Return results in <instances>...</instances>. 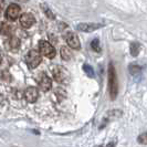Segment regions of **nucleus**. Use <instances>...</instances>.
Instances as JSON below:
<instances>
[{"mask_svg": "<svg viewBox=\"0 0 147 147\" xmlns=\"http://www.w3.org/2000/svg\"><path fill=\"white\" fill-rule=\"evenodd\" d=\"M109 93L112 101H114L118 94V81L115 67L113 63L110 62L109 64Z\"/></svg>", "mask_w": 147, "mask_h": 147, "instance_id": "1", "label": "nucleus"}, {"mask_svg": "<svg viewBox=\"0 0 147 147\" xmlns=\"http://www.w3.org/2000/svg\"><path fill=\"white\" fill-rule=\"evenodd\" d=\"M26 63L30 69H36L41 63V53L37 50H30L26 55Z\"/></svg>", "mask_w": 147, "mask_h": 147, "instance_id": "2", "label": "nucleus"}, {"mask_svg": "<svg viewBox=\"0 0 147 147\" xmlns=\"http://www.w3.org/2000/svg\"><path fill=\"white\" fill-rule=\"evenodd\" d=\"M39 50L40 53L48 58V59H53L55 57V49L51 43H49L48 41H40L39 42Z\"/></svg>", "mask_w": 147, "mask_h": 147, "instance_id": "3", "label": "nucleus"}, {"mask_svg": "<svg viewBox=\"0 0 147 147\" xmlns=\"http://www.w3.org/2000/svg\"><path fill=\"white\" fill-rule=\"evenodd\" d=\"M52 75H53V79L58 83H66L69 80V74L66 72V70L59 65L54 66L52 69Z\"/></svg>", "mask_w": 147, "mask_h": 147, "instance_id": "4", "label": "nucleus"}, {"mask_svg": "<svg viewBox=\"0 0 147 147\" xmlns=\"http://www.w3.org/2000/svg\"><path fill=\"white\" fill-rule=\"evenodd\" d=\"M20 12H21V9L20 7L17 5V3H11L9 5L6 10V18L11 20V21H16L18 18H20Z\"/></svg>", "mask_w": 147, "mask_h": 147, "instance_id": "5", "label": "nucleus"}, {"mask_svg": "<svg viewBox=\"0 0 147 147\" xmlns=\"http://www.w3.org/2000/svg\"><path fill=\"white\" fill-rule=\"evenodd\" d=\"M38 84L39 88H41L43 92H48L52 86V80L45 73H40L38 78Z\"/></svg>", "mask_w": 147, "mask_h": 147, "instance_id": "6", "label": "nucleus"}, {"mask_svg": "<svg viewBox=\"0 0 147 147\" xmlns=\"http://www.w3.org/2000/svg\"><path fill=\"white\" fill-rule=\"evenodd\" d=\"M65 41H66V43H67V45H69L70 48L74 49V50H78V49L81 48L80 40H79L78 36H76L75 33H73V32H69V33L66 34Z\"/></svg>", "mask_w": 147, "mask_h": 147, "instance_id": "7", "label": "nucleus"}, {"mask_svg": "<svg viewBox=\"0 0 147 147\" xmlns=\"http://www.w3.org/2000/svg\"><path fill=\"white\" fill-rule=\"evenodd\" d=\"M38 97H39V92L38 88L34 86H29L26 88L24 91V98L29 102V103H34L37 102Z\"/></svg>", "mask_w": 147, "mask_h": 147, "instance_id": "8", "label": "nucleus"}, {"mask_svg": "<svg viewBox=\"0 0 147 147\" xmlns=\"http://www.w3.org/2000/svg\"><path fill=\"white\" fill-rule=\"evenodd\" d=\"M19 20H20V24H21L23 28H26V29L32 27L33 23L36 22L34 17L31 15V13H23V15H21V17L19 18Z\"/></svg>", "mask_w": 147, "mask_h": 147, "instance_id": "9", "label": "nucleus"}, {"mask_svg": "<svg viewBox=\"0 0 147 147\" xmlns=\"http://www.w3.org/2000/svg\"><path fill=\"white\" fill-rule=\"evenodd\" d=\"M6 43H7V48L11 51H17L20 48V40H19V38L15 37V36H10Z\"/></svg>", "mask_w": 147, "mask_h": 147, "instance_id": "10", "label": "nucleus"}, {"mask_svg": "<svg viewBox=\"0 0 147 147\" xmlns=\"http://www.w3.org/2000/svg\"><path fill=\"white\" fill-rule=\"evenodd\" d=\"M101 27H102V24H98V23H80L78 26V29L83 32H92Z\"/></svg>", "mask_w": 147, "mask_h": 147, "instance_id": "11", "label": "nucleus"}, {"mask_svg": "<svg viewBox=\"0 0 147 147\" xmlns=\"http://www.w3.org/2000/svg\"><path fill=\"white\" fill-rule=\"evenodd\" d=\"M60 54H61V58L64 61H69L72 58V53H71L70 49L67 47H62L61 50H60Z\"/></svg>", "mask_w": 147, "mask_h": 147, "instance_id": "12", "label": "nucleus"}, {"mask_svg": "<svg viewBox=\"0 0 147 147\" xmlns=\"http://www.w3.org/2000/svg\"><path fill=\"white\" fill-rule=\"evenodd\" d=\"M11 31H12V27L10 24H7L5 22H2V27H1V33L3 36H11Z\"/></svg>", "mask_w": 147, "mask_h": 147, "instance_id": "13", "label": "nucleus"}, {"mask_svg": "<svg viewBox=\"0 0 147 147\" xmlns=\"http://www.w3.org/2000/svg\"><path fill=\"white\" fill-rule=\"evenodd\" d=\"M140 45L137 42H133L131 44V54H132L133 57H137L138 53H140Z\"/></svg>", "mask_w": 147, "mask_h": 147, "instance_id": "14", "label": "nucleus"}, {"mask_svg": "<svg viewBox=\"0 0 147 147\" xmlns=\"http://www.w3.org/2000/svg\"><path fill=\"white\" fill-rule=\"evenodd\" d=\"M129 72H131L132 75L136 76V75L140 74L142 69H140V66H138L137 64H131V65H129Z\"/></svg>", "mask_w": 147, "mask_h": 147, "instance_id": "15", "label": "nucleus"}, {"mask_svg": "<svg viewBox=\"0 0 147 147\" xmlns=\"http://www.w3.org/2000/svg\"><path fill=\"white\" fill-rule=\"evenodd\" d=\"M91 48L93 49V51L101 52V45H100V41H98V39H94V40L91 42Z\"/></svg>", "mask_w": 147, "mask_h": 147, "instance_id": "16", "label": "nucleus"}, {"mask_svg": "<svg viewBox=\"0 0 147 147\" xmlns=\"http://www.w3.org/2000/svg\"><path fill=\"white\" fill-rule=\"evenodd\" d=\"M83 70H84V72L88 74V76H91V78L94 76V70H93V67L90 64H84L83 65Z\"/></svg>", "mask_w": 147, "mask_h": 147, "instance_id": "17", "label": "nucleus"}, {"mask_svg": "<svg viewBox=\"0 0 147 147\" xmlns=\"http://www.w3.org/2000/svg\"><path fill=\"white\" fill-rule=\"evenodd\" d=\"M137 142L142 145H147V132L140 134V136L137 137Z\"/></svg>", "mask_w": 147, "mask_h": 147, "instance_id": "18", "label": "nucleus"}, {"mask_svg": "<svg viewBox=\"0 0 147 147\" xmlns=\"http://www.w3.org/2000/svg\"><path fill=\"white\" fill-rule=\"evenodd\" d=\"M41 7H42V10L45 12V15L48 16V18H49V19H54V15L52 13V11H50V9H49V8L47 7V6H44V5H42Z\"/></svg>", "mask_w": 147, "mask_h": 147, "instance_id": "19", "label": "nucleus"}, {"mask_svg": "<svg viewBox=\"0 0 147 147\" xmlns=\"http://www.w3.org/2000/svg\"><path fill=\"white\" fill-rule=\"evenodd\" d=\"M116 146V142H110L105 147H115Z\"/></svg>", "mask_w": 147, "mask_h": 147, "instance_id": "20", "label": "nucleus"}, {"mask_svg": "<svg viewBox=\"0 0 147 147\" xmlns=\"http://www.w3.org/2000/svg\"><path fill=\"white\" fill-rule=\"evenodd\" d=\"M20 1H28V0H20Z\"/></svg>", "mask_w": 147, "mask_h": 147, "instance_id": "21", "label": "nucleus"}]
</instances>
